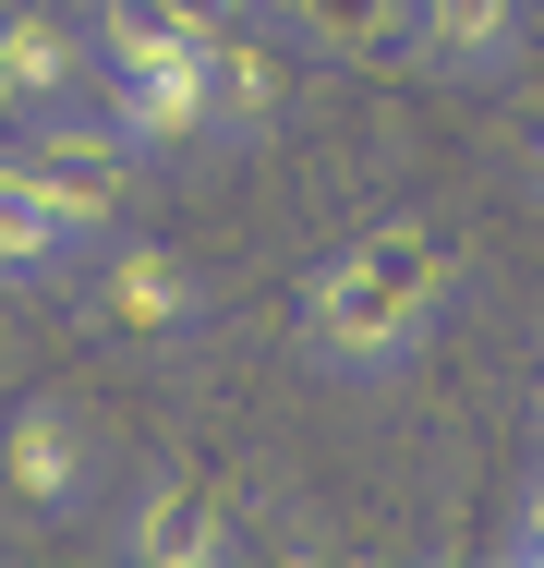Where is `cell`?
<instances>
[{
	"instance_id": "cell-1",
	"label": "cell",
	"mask_w": 544,
	"mask_h": 568,
	"mask_svg": "<svg viewBox=\"0 0 544 568\" xmlns=\"http://www.w3.org/2000/svg\"><path fill=\"white\" fill-rule=\"evenodd\" d=\"M435 339V303L412 291H387L375 266H351V254H326L315 278H303V363L339 375V387H387V375H412Z\"/></svg>"
},
{
	"instance_id": "cell-2",
	"label": "cell",
	"mask_w": 544,
	"mask_h": 568,
	"mask_svg": "<svg viewBox=\"0 0 544 568\" xmlns=\"http://www.w3.org/2000/svg\"><path fill=\"white\" fill-rule=\"evenodd\" d=\"M12 158L49 182V206L85 230V242H109V230L133 219V194H145V170H158V158H145L109 110H73V98H61V110H37V121H12Z\"/></svg>"
},
{
	"instance_id": "cell-3",
	"label": "cell",
	"mask_w": 544,
	"mask_h": 568,
	"mask_svg": "<svg viewBox=\"0 0 544 568\" xmlns=\"http://www.w3.org/2000/svg\"><path fill=\"white\" fill-rule=\"evenodd\" d=\"M98 315L121 327V339H145V351H182V339H206V266L182 254V242H158V230H109L98 242Z\"/></svg>"
},
{
	"instance_id": "cell-4",
	"label": "cell",
	"mask_w": 544,
	"mask_h": 568,
	"mask_svg": "<svg viewBox=\"0 0 544 568\" xmlns=\"http://www.w3.org/2000/svg\"><path fill=\"white\" fill-rule=\"evenodd\" d=\"M0 484H12L24 520H73V508L98 496V436H85V412H73V399H24V412L0 424Z\"/></svg>"
},
{
	"instance_id": "cell-5",
	"label": "cell",
	"mask_w": 544,
	"mask_h": 568,
	"mask_svg": "<svg viewBox=\"0 0 544 568\" xmlns=\"http://www.w3.org/2000/svg\"><path fill=\"white\" fill-rule=\"evenodd\" d=\"M121 557L133 568H218L230 557V508L194 459H158L133 496H121Z\"/></svg>"
},
{
	"instance_id": "cell-6",
	"label": "cell",
	"mask_w": 544,
	"mask_h": 568,
	"mask_svg": "<svg viewBox=\"0 0 544 568\" xmlns=\"http://www.w3.org/2000/svg\"><path fill=\"white\" fill-rule=\"evenodd\" d=\"M291 110V49L242 12V24H218L206 37V145H266Z\"/></svg>"
},
{
	"instance_id": "cell-7",
	"label": "cell",
	"mask_w": 544,
	"mask_h": 568,
	"mask_svg": "<svg viewBox=\"0 0 544 568\" xmlns=\"http://www.w3.org/2000/svg\"><path fill=\"white\" fill-rule=\"evenodd\" d=\"M109 121H121L145 158H170V145H206V37H182L170 61H133V73H109Z\"/></svg>"
},
{
	"instance_id": "cell-8",
	"label": "cell",
	"mask_w": 544,
	"mask_h": 568,
	"mask_svg": "<svg viewBox=\"0 0 544 568\" xmlns=\"http://www.w3.org/2000/svg\"><path fill=\"white\" fill-rule=\"evenodd\" d=\"M73 73H85V24H73V12L12 0V12H0V121L61 110V98H73Z\"/></svg>"
},
{
	"instance_id": "cell-9",
	"label": "cell",
	"mask_w": 544,
	"mask_h": 568,
	"mask_svg": "<svg viewBox=\"0 0 544 568\" xmlns=\"http://www.w3.org/2000/svg\"><path fill=\"white\" fill-rule=\"evenodd\" d=\"M73 254H98V242L61 219L49 182L0 145V291H49V278H73Z\"/></svg>"
},
{
	"instance_id": "cell-10",
	"label": "cell",
	"mask_w": 544,
	"mask_h": 568,
	"mask_svg": "<svg viewBox=\"0 0 544 568\" xmlns=\"http://www.w3.org/2000/svg\"><path fill=\"white\" fill-rule=\"evenodd\" d=\"M521 37H533V0H412V49H424L435 73H508L521 61Z\"/></svg>"
},
{
	"instance_id": "cell-11",
	"label": "cell",
	"mask_w": 544,
	"mask_h": 568,
	"mask_svg": "<svg viewBox=\"0 0 544 568\" xmlns=\"http://www.w3.org/2000/svg\"><path fill=\"white\" fill-rule=\"evenodd\" d=\"M339 254H351V266H375L387 291L435 303V315H447V291H460V242H447L435 219H363L351 242H339Z\"/></svg>"
},
{
	"instance_id": "cell-12",
	"label": "cell",
	"mask_w": 544,
	"mask_h": 568,
	"mask_svg": "<svg viewBox=\"0 0 544 568\" xmlns=\"http://www.w3.org/2000/svg\"><path fill=\"white\" fill-rule=\"evenodd\" d=\"M279 24H291V49H315V61H363V49L412 37V0H279Z\"/></svg>"
},
{
	"instance_id": "cell-13",
	"label": "cell",
	"mask_w": 544,
	"mask_h": 568,
	"mask_svg": "<svg viewBox=\"0 0 544 568\" xmlns=\"http://www.w3.org/2000/svg\"><path fill=\"white\" fill-rule=\"evenodd\" d=\"M194 24L170 12V0H85V49H98L109 73H133V61H170Z\"/></svg>"
},
{
	"instance_id": "cell-14",
	"label": "cell",
	"mask_w": 544,
	"mask_h": 568,
	"mask_svg": "<svg viewBox=\"0 0 544 568\" xmlns=\"http://www.w3.org/2000/svg\"><path fill=\"white\" fill-rule=\"evenodd\" d=\"M508 545H521V557H544V459H533V484H521V520H508Z\"/></svg>"
},
{
	"instance_id": "cell-15",
	"label": "cell",
	"mask_w": 544,
	"mask_h": 568,
	"mask_svg": "<svg viewBox=\"0 0 544 568\" xmlns=\"http://www.w3.org/2000/svg\"><path fill=\"white\" fill-rule=\"evenodd\" d=\"M170 12H182V24H194V37H218V24H242V12H254V0H170Z\"/></svg>"
},
{
	"instance_id": "cell-16",
	"label": "cell",
	"mask_w": 544,
	"mask_h": 568,
	"mask_svg": "<svg viewBox=\"0 0 544 568\" xmlns=\"http://www.w3.org/2000/svg\"><path fill=\"white\" fill-rule=\"evenodd\" d=\"M533 399H544V339H533Z\"/></svg>"
},
{
	"instance_id": "cell-17",
	"label": "cell",
	"mask_w": 544,
	"mask_h": 568,
	"mask_svg": "<svg viewBox=\"0 0 544 568\" xmlns=\"http://www.w3.org/2000/svg\"><path fill=\"white\" fill-rule=\"evenodd\" d=\"M533 170H544V145H533Z\"/></svg>"
}]
</instances>
